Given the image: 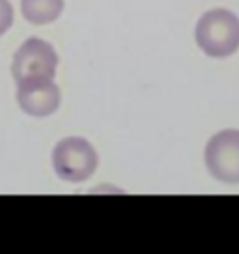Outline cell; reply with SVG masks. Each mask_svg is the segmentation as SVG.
I'll return each instance as SVG.
<instances>
[{
    "mask_svg": "<svg viewBox=\"0 0 239 254\" xmlns=\"http://www.w3.org/2000/svg\"><path fill=\"white\" fill-rule=\"evenodd\" d=\"M200 51L211 58H228L239 49V17L226 8L206 11L194 28Z\"/></svg>",
    "mask_w": 239,
    "mask_h": 254,
    "instance_id": "6da1fadb",
    "label": "cell"
},
{
    "mask_svg": "<svg viewBox=\"0 0 239 254\" xmlns=\"http://www.w3.org/2000/svg\"><path fill=\"white\" fill-rule=\"evenodd\" d=\"M97 151L86 138L67 136L62 138L53 150V168L64 182H86L97 168Z\"/></svg>",
    "mask_w": 239,
    "mask_h": 254,
    "instance_id": "7a4b0ae2",
    "label": "cell"
},
{
    "mask_svg": "<svg viewBox=\"0 0 239 254\" xmlns=\"http://www.w3.org/2000/svg\"><path fill=\"white\" fill-rule=\"evenodd\" d=\"M58 55L55 47L40 38H28L13 55L11 75L15 82L32 79H55Z\"/></svg>",
    "mask_w": 239,
    "mask_h": 254,
    "instance_id": "3957f363",
    "label": "cell"
},
{
    "mask_svg": "<svg viewBox=\"0 0 239 254\" xmlns=\"http://www.w3.org/2000/svg\"><path fill=\"white\" fill-rule=\"evenodd\" d=\"M209 174L223 183H239V129H223L209 138L204 151Z\"/></svg>",
    "mask_w": 239,
    "mask_h": 254,
    "instance_id": "277c9868",
    "label": "cell"
},
{
    "mask_svg": "<svg viewBox=\"0 0 239 254\" xmlns=\"http://www.w3.org/2000/svg\"><path fill=\"white\" fill-rule=\"evenodd\" d=\"M17 103L34 118H45L58 111L62 94L53 79H32L17 82Z\"/></svg>",
    "mask_w": 239,
    "mask_h": 254,
    "instance_id": "5b68a950",
    "label": "cell"
},
{
    "mask_svg": "<svg viewBox=\"0 0 239 254\" xmlns=\"http://www.w3.org/2000/svg\"><path fill=\"white\" fill-rule=\"evenodd\" d=\"M64 11V0H21V13L30 24L55 23Z\"/></svg>",
    "mask_w": 239,
    "mask_h": 254,
    "instance_id": "8992f818",
    "label": "cell"
},
{
    "mask_svg": "<svg viewBox=\"0 0 239 254\" xmlns=\"http://www.w3.org/2000/svg\"><path fill=\"white\" fill-rule=\"evenodd\" d=\"M13 24V6L9 0H0V36H4Z\"/></svg>",
    "mask_w": 239,
    "mask_h": 254,
    "instance_id": "52a82bcc",
    "label": "cell"
}]
</instances>
